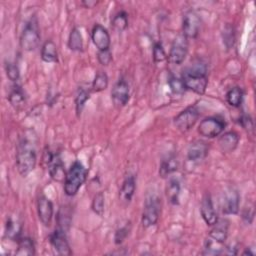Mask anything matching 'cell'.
I'll list each match as a JSON object with an SVG mask.
<instances>
[{"mask_svg":"<svg viewBox=\"0 0 256 256\" xmlns=\"http://www.w3.org/2000/svg\"><path fill=\"white\" fill-rule=\"evenodd\" d=\"M91 39L98 51L108 50L110 48V35L107 29L101 24H95L91 31Z\"/></svg>","mask_w":256,"mask_h":256,"instance_id":"obj_15","label":"cell"},{"mask_svg":"<svg viewBox=\"0 0 256 256\" xmlns=\"http://www.w3.org/2000/svg\"><path fill=\"white\" fill-rule=\"evenodd\" d=\"M213 228L210 230L208 238L213 239L217 242L224 243L228 236V228H229V222L226 219L217 220V222L212 225Z\"/></svg>","mask_w":256,"mask_h":256,"instance_id":"obj_19","label":"cell"},{"mask_svg":"<svg viewBox=\"0 0 256 256\" xmlns=\"http://www.w3.org/2000/svg\"><path fill=\"white\" fill-rule=\"evenodd\" d=\"M223 248H224L223 243H220V242H217L213 239L208 238L205 242L203 254H205V255H218V254L222 253Z\"/></svg>","mask_w":256,"mask_h":256,"instance_id":"obj_33","label":"cell"},{"mask_svg":"<svg viewBox=\"0 0 256 256\" xmlns=\"http://www.w3.org/2000/svg\"><path fill=\"white\" fill-rule=\"evenodd\" d=\"M15 255H35V245L33 240L29 237L19 238L17 240V250L15 251Z\"/></svg>","mask_w":256,"mask_h":256,"instance_id":"obj_25","label":"cell"},{"mask_svg":"<svg viewBox=\"0 0 256 256\" xmlns=\"http://www.w3.org/2000/svg\"><path fill=\"white\" fill-rule=\"evenodd\" d=\"M5 71H6V75L7 77L13 81V82H16L19 77H20V71H19V68L17 66V64L15 63H12V62H7L5 64Z\"/></svg>","mask_w":256,"mask_h":256,"instance_id":"obj_37","label":"cell"},{"mask_svg":"<svg viewBox=\"0 0 256 256\" xmlns=\"http://www.w3.org/2000/svg\"><path fill=\"white\" fill-rule=\"evenodd\" d=\"M180 190V182L175 178H171L166 186V197L171 204L177 205L179 203Z\"/></svg>","mask_w":256,"mask_h":256,"instance_id":"obj_26","label":"cell"},{"mask_svg":"<svg viewBox=\"0 0 256 256\" xmlns=\"http://www.w3.org/2000/svg\"><path fill=\"white\" fill-rule=\"evenodd\" d=\"M111 98L114 105L118 108L124 107L130 98V87L126 80L119 79L112 88Z\"/></svg>","mask_w":256,"mask_h":256,"instance_id":"obj_11","label":"cell"},{"mask_svg":"<svg viewBox=\"0 0 256 256\" xmlns=\"http://www.w3.org/2000/svg\"><path fill=\"white\" fill-rule=\"evenodd\" d=\"M97 59L101 65H108L112 61V53L110 52V49L98 51L97 53Z\"/></svg>","mask_w":256,"mask_h":256,"instance_id":"obj_39","label":"cell"},{"mask_svg":"<svg viewBox=\"0 0 256 256\" xmlns=\"http://www.w3.org/2000/svg\"><path fill=\"white\" fill-rule=\"evenodd\" d=\"M37 162L36 146L34 143V136L25 135L20 138L17 145L16 152V167L20 175L26 176L34 170Z\"/></svg>","mask_w":256,"mask_h":256,"instance_id":"obj_1","label":"cell"},{"mask_svg":"<svg viewBox=\"0 0 256 256\" xmlns=\"http://www.w3.org/2000/svg\"><path fill=\"white\" fill-rule=\"evenodd\" d=\"M188 53V38L183 34H179L175 37L172 42L170 52H169V62L175 65H180L185 60Z\"/></svg>","mask_w":256,"mask_h":256,"instance_id":"obj_9","label":"cell"},{"mask_svg":"<svg viewBox=\"0 0 256 256\" xmlns=\"http://www.w3.org/2000/svg\"><path fill=\"white\" fill-rule=\"evenodd\" d=\"M41 59L47 63L57 61V59H58L57 46L52 40H47L43 44L42 49H41Z\"/></svg>","mask_w":256,"mask_h":256,"instance_id":"obj_24","label":"cell"},{"mask_svg":"<svg viewBox=\"0 0 256 256\" xmlns=\"http://www.w3.org/2000/svg\"><path fill=\"white\" fill-rule=\"evenodd\" d=\"M222 39H223V43L227 49H230L234 46L236 37H235V29L232 25H230V24L225 25V27L223 28V31H222Z\"/></svg>","mask_w":256,"mask_h":256,"instance_id":"obj_32","label":"cell"},{"mask_svg":"<svg viewBox=\"0 0 256 256\" xmlns=\"http://www.w3.org/2000/svg\"><path fill=\"white\" fill-rule=\"evenodd\" d=\"M88 171L84 165L76 160L72 163L64 180V192L67 196H74L85 183Z\"/></svg>","mask_w":256,"mask_h":256,"instance_id":"obj_3","label":"cell"},{"mask_svg":"<svg viewBox=\"0 0 256 256\" xmlns=\"http://www.w3.org/2000/svg\"><path fill=\"white\" fill-rule=\"evenodd\" d=\"M178 169V160L175 155H168L165 157L159 167V175L162 178L167 177L168 175L174 173Z\"/></svg>","mask_w":256,"mask_h":256,"instance_id":"obj_23","label":"cell"},{"mask_svg":"<svg viewBox=\"0 0 256 256\" xmlns=\"http://www.w3.org/2000/svg\"><path fill=\"white\" fill-rule=\"evenodd\" d=\"M104 194L103 192H98L93 197L91 208L95 214H97L98 216H102L104 214Z\"/></svg>","mask_w":256,"mask_h":256,"instance_id":"obj_34","label":"cell"},{"mask_svg":"<svg viewBox=\"0 0 256 256\" xmlns=\"http://www.w3.org/2000/svg\"><path fill=\"white\" fill-rule=\"evenodd\" d=\"M90 98V92L83 88V87H79L75 96V109H76V113L77 115H80L87 100H89Z\"/></svg>","mask_w":256,"mask_h":256,"instance_id":"obj_29","label":"cell"},{"mask_svg":"<svg viewBox=\"0 0 256 256\" xmlns=\"http://www.w3.org/2000/svg\"><path fill=\"white\" fill-rule=\"evenodd\" d=\"M40 30L38 21L35 16L31 17L30 20L25 24L22 33L20 35V47L25 51L35 50L40 42Z\"/></svg>","mask_w":256,"mask_h":256,"instance_id":"obj_4","label":"cell"},{"mask_svg":"<svg viewBox=\"0 0 256 256\" xmlns=\"http://www.w3.org/2000/svg\"><path fill=\"white\" fill-rule=\"evenodd\" d=\"M131 231V224L130 222H127L123 226L119 227L114 235V242L116 245H120L123 243V241L129 236Z\"/></svg>","mask_w":256,"mask_h":256,"instance_id":"obj_35","label":"cell"},{"mask_svg":"<svg viewBox=\"0 0 256 256\" xmlns=\"http://www.w3.org/2000/svg\"><path fill=\"white\" fill-rule=\"evenodd\" d=\"M68 47L72 51L83 50V38L80 30L77 27H73L68 37Z\"/></svg>","mask_w":256,"mask_h":256,"instance_id":"obj_27","label":"cell"},{"mask_svg":"<svg viewBox=\"0 0 256 256\" xmlns=\"http://www.w3.org/2000/svg\"><path fill=\"white\" fill-rule=\"evenodd\" d=\"M240 196L236 189L228 188L223 192L220 204L221 210L224 214H237L239 211Z\"/></svg>","mask_w":256,"mask_h":256,"instance_id":"obj_13","label":"cell"},{"mask_svg":"<svg viewBox=\"0 0 256 256\" xmlns=\"http://www.w3.org/2000/svg\"><path fill=\"white\" fill-rule=\"evenodd\" d=\"M200 213H201V216H202L203 220L205 221V223L209 226L214 225L218 220L217 214H216L214 206H213L212 198L209 193H206L201 200Z\"/></svg>","mask_w":256,"mask_h":256,"instance_id":"obj_16","label":"cell"},{"mask_svg":"<svg viewBox=\"0 0 256 256\" xmlns=\"http://www.w3.org/2000/svg\"><path fill=\"white\" fill-rule=\"evenodd\" d=\"M136 189V180H135V176L132 174H129L125 177L121 188H120V192H119V197L121 199L122 202L125 203H129L134 195Z\"/></svg>","mask_w":256,"mask_h":256,"instance_id":"obj_20","label":"cell"},{"mask_svg":"<svg viewBox=\"0 0 256 256\" xmlns=\"http://www.w3.org/2000/svg\"><path fill=\"white\" fill-rule=\"evenodd\" d=\"M167 58L165 50L161 42H156L153 46V60L154 62H162Z\"/></svg>","mask_w":256,"mask_h":256,"instance_id":"obj_38","label":"cell"},{"mask_svg":"<svg viewBox=\"0 0 256 256\" xmlns=\"http://www.w3.org/2000/svg\"><path fill=\"white\" fill-rule=\"evenodd\" d=\"M43 162L46 165L50 177L56 182H64L66 172L59 152L46 148L43 153Z\"/></svg>","mask_w":256,"mask_h":256,"instance_id":"obj_5","label":"cell"},{"mask_svg":"<svg viewBox=\"0 0 256 256\" xmlns=\"http://www.w3.org/2000/svg\"><path fill=\"white\" fill-rule=\"evenodd\" d=\"M201 27V19L199 15L192 10L187 11L182 19V34L186 38H196Z\"/></svg>","mask_w":256,"mask_h":256,"instance_id":"obj_10","label":"cell"},{"mask_svg":"<svg viewBox=\"0 0 256 256\" xmlns=\"http://www.w3.org/2000/svg\"><path fill=\"white\" fill-rule=\"evenodd\" d=\"M111 24L117 31H124L128 27V14L125 11H119L112 19Z\"/></svg>","mask_w":256,"mask_h":256,"instance_id":"obj_30","label":"cell"},{"mask_svg":"<svg viewBox=\"0 0 256 256\" xmlns=\"http://www.w3.org/2000/svg\"><path fill=\"white\" fill-rule=\"evenodd\" d=\"M200 116L199 110L196 106H189L182 110L173 120L175 127L181 132H186L190 130L197 122Z\"/></svg>","mask_w":256,"mask_h":256,"instance_id":"obj_8","label":"cell"},{"mask_svg":"<svg viewBox=\"0 0 256 256\" xmlns=\"http://www.w3.org/2000/svg\"><path fill=\"white\" fill-rule=\"evenodd\" d=\"M254 218V208L253 206L251 207H246L243 212H242V220L246 223V224H251Z\"/></svg>","mask_w":256,"mask_h":256,"instance_id":"obj_40","label":"cell"},{"mask_svg":"<svg viewBox=\"0 0 256 256\" xmlns=\"http://www.w3.org/2000/svg\"><path fill=\"white\" fill-rule=\"evenodd\" d=\"M108 76L105 72L99 71L92 82V89L94 92H101L108 87Z\"/></svg>","mask_w":256,"mask_h":256,"instance_id":"obj_31","label":"cell"},{"mask_svg":"<svg viewBox=\"0 0 256 256\" xmlns=\"http://www.w3.org/2000/svg\"><path fill=\"white\" fill-rule=\"evenodd\" d=\"M239 143V135L235 131H229L222 134L218 140V145L222 152L230 153L234 151Z\"/></svg>","mask_w":256,"mask_h":256,"instance_id":"obj_18","label":"cell"},{"mask_svg":"<svg viewBox=\"0 0 256 256\" xmlns=\"http://www.w3.org/2000/svg\"><path fill=\"white\" fill-rule=\"evenodd\" d=\"M22 232V224L18 218L9 216L5 224V236L8 239L17 241L20 238Z\"/></svg>","mask_w":256,"mask_h":256,"instance_id":"obj_21","label":"cell"},{"mask_svg":"<svg viewBox=\"0 0 256 256\" xmlns=\"http://www.w3.org/2000/svg\"><path fill=\"white\" fill-rule=\"evenodd\" d=\"M182 81L186 89L197 94H203L207 88V65L200 59L193 61L182 74Z\"/></svg>","mask_w":256,"mask_h":256,"instance_id":"obj_2","label":"cell"},{"mask_svg":"<svg viewBox=\"0 0 256 256\" xmlns=\"http://www.w3.org/2000/svg\"><path fill=\"white\" fill-rule=\"evenodd\" d=\"M168 85L170 87V90L174 94H182L186 90L182 79L175 76H170V78L168 79Z\"/></svg>","mask_w":256,"mask_h":256,"instance_id":"obj_36","label":"cell"},{"mask_svg":"<svg viewBox=\"0 0 256 256\" xmlns=\"http://www.w3.org/2000/svg\"><path fill=\"white\" fill-rule=\"evenodd\" d=\"M225 126L226 123L222 118L214 116L207 117L200 122L198 133L206 138H215L224 131Z\"/></svg>","mask_w":256,"mask_h":256,"instance_id":"obj_7","label":"cell"},{"mask_svg":"<svg viewBox=\"0 0 256 256\" xmlns=\"http://www.w3.org/2000/svg\"><path fill=\"white\" fill-rule=\"evenodd\" d=\"M8 100L15 109L22 108L26 102V96H25L24 90L19 85H14L10 90V93L8 95Z\"/></svg>","mask_w":256,"mask_h":256,"instance_id":"obj_22","label":"cell"},{"mask_svg":"<svg viewBox=\"0 0 256 256\" xmlns=\"http://www.w3.org/2000/svg\"><path fill=\"white\" fill-rule=\"evenodd\" d=\"M239 123L241 124V126L246 129V130H252L253 129V120L250 117V115L247 114H243L240 119H239Z\"/></svg>","mask_w":256,"mask_h":256,"instance_id":"obj_41","label":"cell"},{"mask_svg":"<svg viewBox=\"0 0 256 256\" xmlns=\"http://www.w3.org/2000/svg\"><path fill=\"white\" fill-rule=\"evenodd\" d=\"M81 4H82L83 6H85L86 8H92V7H94V6L97 4V2H96V1H90V0H88V1H82Z\"/></svg>","mask_w":256,"mask_h":256,"instance_id":"obj_42","label":"cell"},{"mask_svg":"<svg viewBox=\"0 0 256 256\" xmlns=\"http://www.w3.org/2000/svg\"><path fill=\"white\" fill-rule=\"evenodd\" d=\"M50 243L53 246L54 250L57 252V254L64 256L72 254L70 245L67 240L66 231L64 229L57 227L50 235Z\"/></svg>","mask_w":256,"mask_h":256,"instance_id":"obj_12","label":"cell"},{"mask_svg":"<svg viewBox=\"0 0 256 256\" xmlns=\"http://www.w3.org/2000/svg\"><path fill=\"white\" fill-rule=\"evenodd\" d=\"M37 213L39 220L44 226H50L53 218V204L45 195H40L37 199Z\"/></svg>","mask_w":256,"mask_h":256,"instance_id":"obj_14","label":"cell"},{"mask_svg":"<svg viewBox=\"0 0 256 256\" xmlns=\"http://www.w3.org/2000/svg\"><path fill=\"white\" fill-rule=\"evenodd\" d=\"M208 154V145L202 140H195L190 143L187 149V158L191 162H199Z\"/></svg>","mask_w":256,"mask_h":256,"instance_id":"obj_17","label":"cell"},{"mask_svg":"<svg viewBox=\"0 0 256 256\" xmlns=\"http://www.w3.org/2000/svg\"><path fill=\"white\" fill-rule=\"evenodd\" d=\"M227 103L235 108L240 107L243 101V91L239 87H233L226 93Z\"/></svg>","mask_w":256,"mask_h":256,"instance_id":"obj_28","label":"cell"},{"mask_svg":"<svg viewBox=\"0 0 256 256\" xmlns=\"http://www.w3.org/2000/svg\"><path fill=\"white\" fill-rule=\"evenodd\" d=\"M243 255H249V256H254L255 255V251L253 250L252 247H249V248H246L245 251L243 252Z\"/></svg>","mask_w":256,"mask_h":256,"instance_id":"obj_43","label":"cell"},{"mask_svg":"<svg viewBox=\"0 0 256 256\" xmlns=\"http://www.w3.org/2000/svg\"><path fill=\"white\" fill-rule=\"evenodd\" d=\"M160 209H161V201L159 197L156 195L147 196L144 203L142 218H141V223L144 228H149L157 223L159 219Z\"/></svg>","mask_w":256,"mask_h":256,"instance_id":"obj_6","label":"cell"}]
</instances>
